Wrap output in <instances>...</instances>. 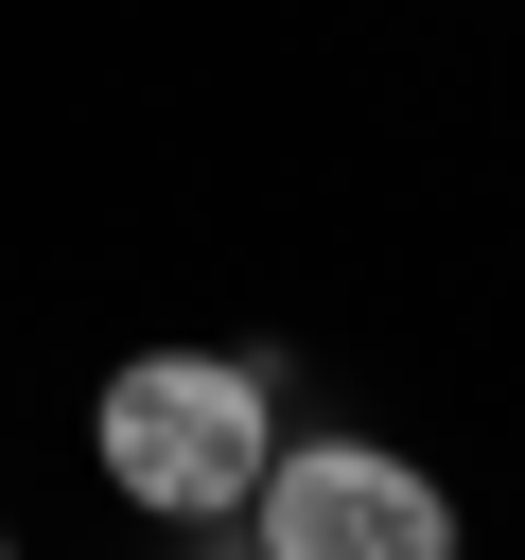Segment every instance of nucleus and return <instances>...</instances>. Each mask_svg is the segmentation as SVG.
Instances as JSON below:
<instances>
[{"instance_id":"1","label":"nucleus","mask_w":525,"mask_h":560,"mask_svg":"<svg viewBox=\"0 0 525 560\" xmlns=\"http://www.w3.org/2000/svg\"><path fill=\"white\" fill-rule=\"evenodd\" d=\"M88 438H105V490L158 508V525H228L280 472V402H262L245 350H140V368H105Z\"/></svg>"},{"instance_id":"2","label":"nucleus","mask_w":525,"mask_h":560,"mask_svg":"<svg viewBox=\"0 0 525 560\" xmlns=\"http://www.w3.org/2000/svg\"><path fill=\"white\" fill-rule=\"evenodd\" d=\"M245 508H262V560H455L438 472H402L385 438H298Z\"/></svg>"},{"instance_id":"3","label":"nucleus","mask_w":525,"mask_h":560,"mask_svg":"<svg viewBox=\"0 0 525 560\" xmlns=\"http://www.w3.org/2000/svg\"><path fill=\"white\" fill-rule=\"evenodd\" d=\"M0 560H18V542H0Z\"/></svg>"}]
</instances>
